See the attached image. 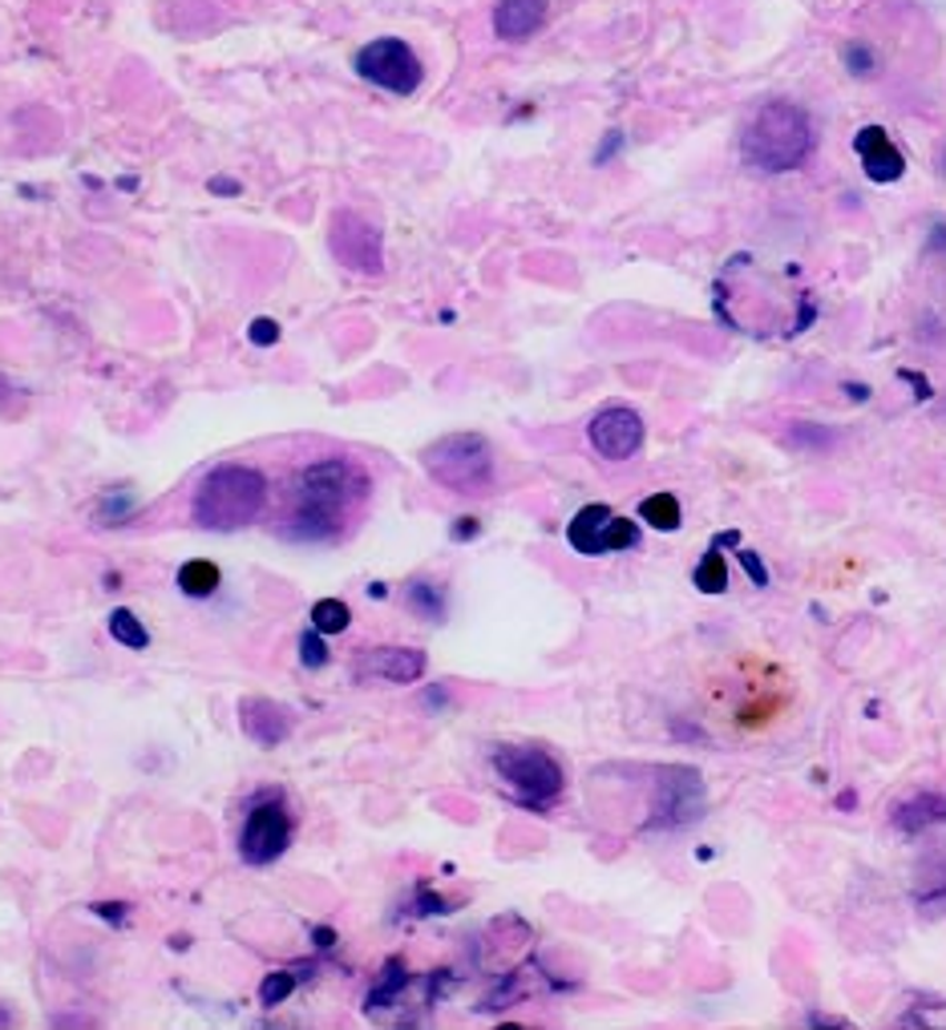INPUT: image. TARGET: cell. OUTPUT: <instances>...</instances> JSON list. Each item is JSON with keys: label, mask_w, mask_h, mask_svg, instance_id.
<instances>
[{"label": "cell", "mask_w": 946, "mask_h": 1030, "mask_svg": "<svg viewBox=\"0 0 946 1030\" xmlns=\"http://www.w3.org/2000/svg\"><path fill=\"white\" fill-rule=\"evenodd\" d=\"M478 530H481V526H478L474 518H461V521L454 526V538H457V542H466V538H474Z\"/></svg>", "instance_id": "f546056e"}, {"label": "cell", "mask_w": 946, "mask_h": 1030, "mask_svg": "<svg viewBox=\"0 0 946 1030\" xmlns=\"http://www.w3.org/2000/svg\"><path fill=\"white\" fill-rule=\"evenodd\" d=\"M943 170H946V158H943Z\"/></svg>", "instance_id": "1f68e13d"}, {"label": "cell", "mask_w": 946, "mask_h": 1030, "mask_svg": "<svg viewBox=\"0 0 946 1030\" xmlns=\"http://www.w3.org/2000/svg\"><path fill=\"white\" fill-rule=\"evenodd\" d=\"M890 820H894V829L906 832V837L935 829V824H946V797H938V792H914V797L894 804Z\"/></svg>", "instance_id": "2e32d148"}, {"label": "cell", "mask_w": 946, "mask_h": 1030, "mask_svg": "<svg viewBox=\"0 0 946 1030\" xmlns=\"http://www.w3.org/2000/svg\"><path fill=\"white\" fill-rule=\"evenodd\" d=\"M587 437H590V449L599 457H607V461H627V457H635L639 453V444H644V421H639V412L635 409L615 404V409H603L599 417L587 424Z\"/></svg>", "instance_id": "8fae6325"}, {"label": "cell", "mask_w": 946, "mask_h": 1030, "mask_svg": "<svg viewBox=\"0 0 946 1030\" xmlns=\"http://www.w3.org/2000/svg\"><path fill=\"white\" fill-rule=\"evenodd\" d=\"M696 587L704 590V594H720L724 587H728V570H724V558H720V542L704 554V562L696 566Z\"/></svg>", "instance_id": "7402d4cb"}, {"label": "cell", "mask_w": 946, "mask_h": 1030, "mask_svg": "<svg viewBox=\"0 0 946 1030\" xmlns=\"http://www.w3.org/2000/svg\"><path fill=\"white\" fill-rule=\"evenodd\" d=\"M219 566L215 562H202V558H195V562H187L179 570V587L182 594H190V599H207V594H215L219 590Z\"/></svg>", "instance_id": "e0dca14e"}, {"label": "cell", "mask_w": 946, "mask_h": 1030, "mask_svg": "<svg viewBox=\"0 0 946 1030\" xmlns=\"http://www.w3.org/2000/svg\"><path fill=\"white\" fill-rule=\"evenodd\" d=\"M328 247H332V256L340 259L348 271H360V276H380V267H385L380 231L368 219H360V214H352V211H340L332 219Z\"/></svg>", "instance_id": "9c48e42d"}, {"label": "cell", "mask_w": 946, "mask_h": 1030, "mask_svg": "<svg viewBox=\"0 0 946 1030\" xmlns=\"http://www.w3.org/2000/svg\"><path fill=\"white\" fill-rule=\"evenodd\" d=\"M268 506V477L251 466H215L195 493V521L202 530H243Z\"/></svg>", "instance_id": "3957f363"}, {"label": "cell", "mask_w": 946, "mask_h": 1030, "mask_svg": "<svg viewBox=\"0 0 946 1030\" xmlns=\"http://www.w3.org/2000/svg\"><path fill=\"white\" fill-rule=\"evenodd\" d=\"M740 562H745V570H748V574L757 578V587H765V582H768V570H765V566H760V558L753 554V550H740Z\"/></svg>", "instance_id": "83f0119b"}, {"label": "cell", "mask_w": 946, "mask_h": 1030, "mask_svg": "<svg viewBox=\"0 0 946 1030\" xmlns=\"http://www.w3.org/2000/svg\"><path fill=\"white\" fill-rule=\"evenodd\" d=\"M546 24V0H501L494 9V33L501 41H530Z\"/></svg>", "instance_id": "9a60e30c"}, {"label": "cell", "mask_w": 946, "mask_h": 1030, "mask_svg": "<svg viewBox=\"0 0 946 1030\" xmlns=\"http://www.w3.org/2000/svg\"><path fill=\"white\" fill-rule=\"evenodd\" d=\"M291 990H296V974H291V970H271V974L259 982V1002H263V1007H279Z\"/></svg>", "instance_id": "cb8c5ba5"}, {"label": "cell", "mask_w": 946, "mask_h": 1030, "mask_svg": "<svg viewBox=\"0 0 946 1030\" xmlns=\"http://www.w3.org/2000/svg\"><path fill=\"white\" fill-rule=\"evenodd\" d=\"M664 780H656L659 797L656 809H651V829H676L684 820H696L704 809V784L700 772H688V768H659Z\"/></svg>", "instance_id": "30bf717a"}, {"label": "cell", "mask_w": 946, "mask_h": 1030, "mask_svg": "<svg viewBox=\"0 0 946 1030\" xmlns=\"http://www.w3.org/2000/svg\"><path fill=\"white\" fill-rule=\"evenodd\" d=\"M357 73L365 81H372V86L397 93V98L417 93V86H421V78H425L421 57L412 53L401 37H377V41H368L357 53Z\"/></svg>", "instance_id": "52a82bcc"}, {"label": "cell", "mask_w": 946, "mask_h": 1030, "mask_svg": "<svg viewBox=\"0 0 946 1030\" xmlns=\"http://www.w3.org/2000/svg\"><path fill=\"white\" fill-rule=\"evenodd\" d=\"M785 444L789 449H805V453H825V449H834L837 444V437L829 429H813V424H793V432L785 437Z\"/></svg>", "instance_id": "603a6c76"}, {"label": "cell", "mask_w": 946, "mask_h": 1030, "mask_svg": "<svg viewBox=\"0 0 946 1030\" xmlns=\"http://www.w3.org/2000/svg\"><path fill=\"white\" fill-rule=\"evenodd\" d=\"M316 946H332V933H328V930H316Z\"/></svg>", "instance_id": "4dcf8cb0"}, {"label": "cell", "mask_w": 946, "mask_h": 1030, "mask_svg": "<svg viewBox=\"0 0 946 1030\" xmlns=\"http://www.w3.org/2000/svg\"><path fill=\"white\" fill-rule=\"evenodd\" d=\"M291 844V809L279 792H263L247 809L243 829H239V853L247 864H271L288 853Z\"/></svg>", "instance_id": "8992f818"}, {"label": "cell", "mask_w": 946, "mask_h": 1030, "mask_svg": "<svg viewBox=\"0 0 946 1030\" xmlns=\"http://www.w3.org/2000/svg\"><path fill=\"white\" fill-rule=\"evenodd\" d=\"M368 498V473L348 457H323L300 469L291 489V513L283 538L291 542H332L348 526V513Z\"/></svg>", "instance_id": "6da1fadb"}, {"label": "cell", "mask_w": 946, "mask_h": 1030, "mask_svg": "<svg viewBox=\"0 0 946 1030\" xmlns=\"http://www.w3.org/2000/svg\"><path fill=\"white\" fill-rule=\"evenodd\" d=\"M842 57H846V66H849V73H854V78H869V73H874V53H869V44L849 41Z\"/></svg>", "instance_id": "484cf974"}, {"label": "cell", "mask_w": 946, "mask_h": 1030, "mask_svg": "<svg viewBox=\"0 0 946 1030\" xmlns=\"http://www.w3.org/2000/svg\"><path fill=\"white\" fill-rule=\"evenodd\" d=\"M639 518L656 530H679V501L671 493H656V498H644L639 506Z\"/></svg>", "instance_id": "ffe728a7"}, {"label": "cell", "mask_w": 946, "mask_h": 1030, "mask_svg": "<svg viewBox=\"0 0 946 1030\" xmlns=\"http://www.w3.org/2000/svg\"><path fill=\"white\" fill-rule=\"evenodd\" d=\"M425 473L454 493L478 498L494 486V449L478 432H449L425 449Z\"/></svg>", "instance_id": "277c9868"}, {"label": "cell", "mask_w": 946, "mask_h": 1030, "mask_svg": "<svg viewBox=\"0 0 946 1030\" xmlns=\"http://www.w3.org/2000/svg\"><path fill=\"white\" fill-rule=\"evenodd\" d=\"M385 974H389V978H385V982H380V987L372 990V998H368V1007H372V1010L380 1007V998L389 1002V998L405 987V966H401V962H389V970H385Z\"/></svg>", "instance_id": "4316f807"}, {"label": "cell", "mask_w": 946, "mask_h": 1030, "mask_svg": "<svg viewBox=\"0 0 946 1030\" xmlns=\"http://www.w3.org/2000/svg\"><path fill=\"white\" fill-rule=\"evenodd\" d=\"M348 619H352V610L345 607L340 599H320L312 607V627L320 634H340L348 631Z\"/></svg>", "instance_id": "44dd1931"}, {"label": "cell", "mask_w": 946, "mask_h": 1030, "mask_svg": "<svg viewBox=\"0 0 946 1030\" xmlns=\"http://www.w3.org/2000/svg\"><path fill=\"white\" fill-rule=\"evenodd\" d=\"M567 542L579 550V554H615V550H631L639 546V526L619 513H611L607 506H582L575 513V521L567 526Z\"/></svg>", "instance_id": "ba28073f"}, {"label": "cell", "mask_w": 946, "mask_h": 1030, "mask_svg": "<svg viewBox=\"0 0 946 1030\" xmlns=\"http://www.w3.org/2000/svg\"><path fill=\"white\" fill-rule=\"evenodd\" d=\"M854 150H857V158H862V167H866L869 182H898V178L906 174V158H902V150L890 142V133L882 130V126L857 130Z\"/></svg>", "instance_id": "7c38bea8"}, {"label": "cell", "mask_w": 946, "mask_h": 1030, "mask_svg": "<svg viewBox=\"0 0 946 1030\" xmlns=\"http://www.w3.org/2000/svg\"><path fill=\"white\" fill-rule=\"evenodd\" d=\"M409 607L417 610L421 619L441 622V619H446V590L437 587V582H412V587H409Z\"/></svg>", "instance_id": "d6986e66"}, {"label": "cell", "mask_w": 946, "mask_h": 1030, "mask_svg": "<svg viewBox=\"0 0 946 1030\" xmlns=\"http://www.w3.org/2000/svg\"><path fill=\"white\" fill-rule=\"evenodd\" d=\"M360 679H385V683H417L425 676V651L417 647H380L357 663Z\"/></svg>", "instance_id": "4fadbf2b"}, {"label": "cell", "mask_w": 946, "mask_h": 1030, "mask_svg": "<svg viewBox=\"0 0 946 1030\" xmlns=\"http://www.w3.org/2000/svg\"><path fill=\"white\" fill-rule=\"evenodd\" d=\"M813 150V126L805 110L789 106V101H768L760 106L757 118L748 122L740 154L753 170L760 174H785L797 170Z\"/></svg>", "instance_id": "7a4b0ae2"}, {"label": "cell", "mask_w": 946, "mask_h": 1030, "mask_svg": "<svg viewBox=\"0 0 946 1030\" xmlns=\"http://www.w3.org/2000/svg\"><path fill=\"white\" fill-rule=\"evenodd\" d=\"M300 663H303V667H312V671H316V667L328 663V647H323V634L316 631V627H312V631H303V634H300Z\"/></svg>", "instance_id": "d4e9b609"}, {"label": "cell", "mask_w": 946, "mask_h": 1030, "mask_svg": "<svg viewBox=\"0 0 946 1030\" xmlns=\"http://www.w3.org/2000/svg\"><path fill=\"white\" fill-rule=\"evenodd\" d=\"M494 772L514 792V800H522L530 809H550L562 797V784H567L555 756L542 752V748H522V743L498 748L494 752Z\"/></svg>", "instance_id": "5b68a950"}, {"label": "cell", "mask_w": 946, "mask_h": 1030, "mask_svg": "<svg viewBox=\"0 0 946 1030\" xmlns=\"http://www.w3.org/2000/svg\"><path fill=\"white\" fill-rule=\"evenodd\" d=\"M239 720H243V731L259 748H279L291 731V711L271 703V699H243L239 703Z\"/></svg>", "instance_id": "5bb4252c"}, {"label": "cell", "mask_w": 946, "mask_h": 1030, "mask_svg": "<svg viewBox=\"0 0 946 1030\" xmlns=\"http://www.w3.org/2000/svg\"><path fill=\"white\" fill-rule=\"evenodd\" d=\"M110 634H113V643H122L126 651H146V647H150V631L138 622L135 610H113Z\"/></svg>", "instance_id": "ac0fdd59"}, {"label": "cell", "mask_w": 946, "mask_h": 1030, "mask_svg": "<svg viewBox=\"0 0 946 1030\" xmlns=\"http://www.w3.org/2000/svg\"><path fill=\"white\" fill-rule=\"evenodd\" d=\"M251 340H259V343H276L279 340V328L271 320H256L251 323Z\"/></svg>", "instance_id": "f1b7e54d"}]
</instances>
